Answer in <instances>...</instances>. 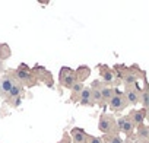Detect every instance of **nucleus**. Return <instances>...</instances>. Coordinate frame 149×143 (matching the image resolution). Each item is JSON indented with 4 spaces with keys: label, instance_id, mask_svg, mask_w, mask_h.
Here are the masks:
<instances>
[{
    "label": "nucleus",
    "instance_id": "17",
    "mask_svg": "<svg viewBox=\"0 0 149 143\" xmlns=\"http://www.w3.org/2000/svg\"><path fill=\"white\" fill-rule=\"evenodd\" d=\"M82 89H84V83H79V82H76L72 86V95H70V101L72 102H79Z\"/></svg>",
    "mask_w": 149,
    "mask_h": 143
},
{
    "label": "nucleus",
    "instance_id": "20",
    "mask_svg": "<svg viewBox=\"0 0 149 143\" xmlns=\"http://www.w3.org/2000/svg\"><path fill=\"white\" fill-rule=\"evenodd\" d=\"M88 143H102V142H101V137H97V136H91V134H89Z\"/></svg>",
    "mask_w": 149,
    "mask_h": 143
},
{
    "label": "nucleus",
    "instance_id": "13",
    "mask_svg": "<svg viewBox=\"0 0 149 143\" xmlns=\"http://www.w3.org/2000/svg\"><path fill=\"white\" fill-rule=\"evenodd\" d=\"M79 104L82 107H94V101H92V92L89 86H84L82 92H81V98H79Z\"/></svg>",
    "mask_w": 149,
    "mask_h": 143
},
{
    "label": "nucleus",
    "instance_id": "6",
    "mask_svg": "<svg viewBox=\"0 0 149 143\" xmlns=\"http://www.w3.org/2000/svg\"><path fill=\"white\" fill-rule=\"evenodd\" d=\"M15 83L16 82H15V78L12 75V70H8L2 76V79H0V96L6 98V95L10 92V89L13 88Z\"/></svg>",
    "mask_w": 149,
    "mask_h": 143
},
{
    "label": "nucleus",
    "instance_id": "15",
    "mask_svg": "<svg viewBox=\"0 0 149 143\" xmlns=\"http://www.w3.org/2000/svg\"><path fill=\"white\" fill-rule=\"evenodd\" d=\"M116 88H110V86H104L102 91H101V99H100V107H105L108 104V101L111 99L113 94H114Z\"/></svg>",
    "mask_w": 149,
    "mask_h": 143
},
{
    "label": "nucleus",
    "instance_id": "14",
    "mask_svg": "<svg viewBox=\"0 0 149 143\" xmlns=\"http://www.w3.org/2000/svg\"><path fill=\"white\" fill-rule=\"evenodd\" d=\"M25 94V88H22L19 83H15L13 88L10 89V92L6 95L5 101H10V99H16V98H22V95Z\"/></svg>",
    "mask_w": 149,
    "mask_h": 143
},
{
    "label": "nucleus",
    "instance_id": "4",
    "mask_svg": "<svg viewBox=\"0 0 149 143\" xmlns=\"http://www.w3.org/2000/svg\"><path fill=\"white\" fill-rule=\"evenodd\" d=\"M58 83L60 86L66 88V89H72V86L76 83V73L74 70L70 67H61L60 73H58Z\"/></svg>",
    "mask_w": 149,
    "mask_h": 143
},
{
    "label": "nucleus",
    "instance_id": "10",
    "mask_svg": "<svg viewBox=\"0 0 149 143\" xmlns=\"http://www.w3.org/2000/svg\"><path fill=\"white\" fill-rule=\"evenodd\" d=\"M69 136L73 143H88V137H89V134L84 128H79V127H73Z\"/></svg>",
    "mask_w": 149,
    "mask_h": 143
},
{
    "label": "nucleus",
    "instance_id": "16",
    "mask_svg": "<svg viewBox=\"0 0 149 143\" xmlns=\"http://www.w3.org/2000/svg\"><path fill=\"white\" fill-rule=\"evenodd\" d=\"M74 73H76V82L84 83V81L91 76V69L88 66H81L78 70H74Z\"/></svg>",
    "mask_w": 149,
    "mask_h": 143
},
{
    "label": "nucleus",
    "instance_id": "18",
    "mask_svg": "<svg viewBox=\"0 0 149 143\" xmlns=\"http://www.w3.org/2000/svg\"><path fill=\"white\" fill-rule=\"evenodd\" d=\"M139 102L143 105L145 110H148L149 107V99H148V83L145 81V85H143V89H140V96H139Z\"/></svg>",
    "mask_w": 149,
    "mask_h": 143
},
{
    "label": "nucleus",
    "instance_id": "8",
    "mask_svg": "<svg viewBox=\"0 0 149 143\" xmlns=\"http://www.w3.org/2000/svg\"><path fill=\"white\" fill-rule=\"evenodd\" d=\"M117 127H118V131H121V133H124V134L127 136V139L133 136L134 128H136L134 124H133V121L130 120L129 115H123V117H120V118L117 120Z\"/></svg>",
    "mask_w": 149,
    "mask_h": 143
},
{
    "label": "nucleus",
    "instance_id": "9",
    "mask_svg": "<svg viewBox=\"0 0 149 143\" xmlns=\"http://www.w3.org/2000/svg\"><path fill=\"white\" fill-rule=\"evenodd\" d=\"M124 96H126V99H127V102H129V105H136V104H139V96H140V88H139V85L136 83V85H130V86H126V89H124Z\"/></svg>",
    "mask_w": 149,
    "mask_h": 143
},
{
    "label": "nucleus",
    "instance_id": "19",
    "mask_svg": "<svg viewBox=\"0 0 149 143\" xmlns=\"http://www.w3.org/2000/svg\"><path fill=\"white\" fill-rule=\"evenodd\" d=\"M9 57H10V48L6 44H0V58L6 60Z\"/></svg>",
    "mask_w": 149,
    "mask_h": 143
},
{
    "label": "nucleus",
    "instance_id": "3",
    "mask_svg": "<svg viewBox=\"0 0 149 143\" xmlns=\"http://www.w3.org/2000/svg\"><path fill=\"white\" fill-rule=\"evenodd\" d=\"M98 130L105 134V136H118V127H117V120L111 114H101L98 120Z\"/></svg>",
    "mask_w": 149,
    "mask_h": 143
},
{
    "label": "nucleus",
    "instance_id": "21",
    "mask_svg": "<svg viewBox=\"0 0 149 143\" xmlns=\"http://www.w3.org/2000/svg\"><path fill=\"white\" fill-rule=\"evenodd\" d=\"M58 143H70V136H69L67 133H64V134H63V139H61Z\"/></svg>",
    "mask_w": 149,
    "mask_h": 143
},
{
    "label": "nucleus",
    "instance_id": "2",
    "mask_svg": "<svg viewBox=\"0 0 149 143\" xmlns=\"http://www.w3.org/2000/svg\"><path fill=\"white\" fill-rule=\"evenodd\" d=\"M12 75L15 78V82L19 83L22 88H32L38 85V81L35 79L32 70L26 64H19L18 69L12 70Z\"/></svg>",
    "mask_w": 149,
    "mask_h": 143
},
{
    "label": "nucleus",
    "instance_id": "1",
    "mask_svg": "<svg viewBox=\"0 0 149 143\" xmlns=\"http://www.w3.org/2000/svg\"><path fill=\"white\" fill-rule=\"evenodd\" d=\"M114 75H117L121 82L124 83V86H130V85H136L137 81L142 78L145 79L146 73L143 70L139 69V66H132V67H126V66H116L114 67Z\"/></svg>",
    "mask_w": 149,
    "mask_h": 143
},
{
    "label": "nucleus",
    "instance_id": "22",
    "mask_svg": "<svg viewBox=\"0 0 149 143\" xmlns=\"http://www.w3.org/2000/svg\"><path fill=\"white\" fill-rule=\"evenodd\" d=\"M0 98H2V96H0Z\"/></svg>",
    "mask_w": 149,
    "mask_h": 143
},
{
    "label": "nucleus",
    "instance_id": "12",
    "mask_svg": "<svg viewBox=\"0 0 149 143\" xmlns=\"http://www.w3.org/2000/svg\"><path fill=\"white\" fill-rule=\"evenodd\" d=\"M127 115H129L130 120L133 121L134 127H137V126L143 124V121H145V118H146V115H148V110H145V108L133 110V111H130V114H127Z\"/></svg>",
    "mask_w": 149,
    "mask_h": 143
},
{
    "label": "nucleus",
    "instance_id": "5",
    "mask_svg": "<svg viewBox=\"0 0 149 143\" xmlns=\"http://www.w3.org/2000/svg\"><path fill=\"white\" fill-rule=\"evenodd\" d=\"M107 105L110 107V110H111L113 112H120V111H123V110L129 105V102H127L124 94H123L121 91L116 89L114 94H113V96H111V99L108 101Z\"/></svg>",
    "mask_w": 149,
    "mask_h": 143
},
{
    "label": "nucleus",
    "instance_id": "7",
    "mask_svg": "<svg viewBox=\"0 0 149 143\" xmlns=\"http://www.w3.org/2000/svg\"><path fill=\"white\" fill-rule=\"evenodd\" d=\"M32 73H34V76H35V79H37L38 82H44V85H47V86H50V88L54 85V81H53L51 73H50L48 70H45L44 67L35 66V67L32 69Z\"/></svg>",
    "mask_w": 149,
    "mask_h": 143
},
{
    "label": "nucleus",
    "instance_id": "11",
    "mask_svg": "<svg viewBox=\"0 0 149 143\" xmlns=\"http://www.w3.org/2000/svg\"><path fill=\"white\" fill-rule=\"evenodd\" d=\"M98 67H100L101 82H102L104 85H105V83H111V82H114L116 75H114V72H113L111 67H108V66H105V64H100Z\"/></svg>",
    "mask_w": 149,
    "mask_h": 143
}]
</instances>
